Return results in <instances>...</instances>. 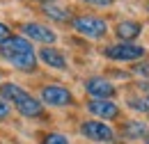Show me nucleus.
I'll use <instances>...</instances> for the list:
<instances>
[{
	"label": "nucleus",
	"instance_id": "dca6fc26",
	"mask_svg": "<svg viewBox=\"0 0 149 144\" xmlns=\"http://www.w3.org/2000/svg\"><path fill=\"white\" fill-rule=\"evenodd\" d=\"M131 108H133V110H140V112H149V105H147L145 98H133V101H131Z\"/></svg>",
	"mask_w": 149,
	"mask_h": 144
},
{
	"label": "nucleus",
	"instance_id": "f257e3e1",
	"mask_svg": "<svg viewBox=\"0 0 149 144\" xmlns=\"http://www.w3.org/2000/svg\"><path fill=\"white\" fill-rule=\"evenodd\" d=\"M0 57L7 60L14 69L25 73H32L37 69V55L32 44L25 39V37H7L0 41Z\"/></svg>",
	"mask_w": 149,
	"mask_h": 144
},
{
	"label": "nucleus",
	"instance_id": "20e7f679",
	"mask_svg": "<svg viewBox=\"0 0 149 144\" xmlns=\"http://www.w3.org/2000/svg\"><path fill=\"white\" fill-rule=\"evenodd\" d=\"M41 101L53 108H67L74 103V96L62 85H46V87H41Z\"/></svg>",
	"mask_w": 149,
	"mask_h": 144
},
{
	"label": "nucleus",
	"instance_id": "7ed1b4c3",
	"mask_svg": "<svg viewBox=\"0 0 149 144\" xmlns=\"http://www.w3.org/2000/svg\"><path fill=\"white\" fill-rule=\"evenodd\" d=\"M103 55L117 62H135V60L145 57V48L138 44H115V46L103 48Z\"/></svg>",
	"mask_w": 149,
	"mask_h": 144
},
{
	"label": "nucleus",
	"instance_id": "f3484780",
	"mask_svg": "<svg viewBox=\"0 0 149 144\" xmlns=\"http://www.w3.org/2000/svg\"><path fill=\"white\" fill-rule=\"evenodd\" d=\"M133 71L138 73V75H149V62H145V64H135Z\"/></svg>",
	"mask_w": 149,
	"mask_h": 144
},
{
	"label": "nucleus",
	"instance_id": "f8f14e48",
	"mask_svg": "<svg viewBox=\"0 0 149 144\" xmlns=\"http://www.w3.org/2000/svg\"><path fill=\"white\" fill-rule=\"evenodd\" d=\"M28 91L19 87V85H14V82H5V85H0V96L5 98V101H12V103H16L21 96H25Z\"/></svg>",
	"mask_w": 149,
	"mask_h": 144
},
{
	"label": "nucleus",
	"instance_id": "4be33fe9",
	"mask_svg": "<svg viewBox=\"0 0 149 144\" xmlns=\"http://www.w3.org/2000/svg\"><path fill=\"white\" fill-rule=\"evenodd\" d=\"M145 101H147V105H149V96H147V98H145Z\"/></svg>",
	"mask_w": 149,
	"mask_h": 144
},
{
	"label": "nucleus",
	"instance_id": "4468645a",
	"mask_svg": "<svg viewBox=\"0 0 149 144\" xmlns=\"http://www.w3.org/2000/svg\"><path fill=\"white\" fill-rule=\"evenodd\" d=\"M44 14L53 21H60V23H67L69 21V12L67 9H60L55 5H44Z\"/></svg>",
	"mask_w": 149,
	"mask_h": 144
},
{
	"label": "nucleus",
	"instance_id": "a211bd4d",
	"mask_svg": "<svg viewBox=\"0 0 149 144\" xmlns=\"http://www.w3.org/2000/svg\"><path fill=\"white\" fill-rule=\"evenodd\" d=\"M85 2H87V5H94V7H108L115 0H85Z\"/></svg>",
	"mask_w": 149,
	"mask_h": 144
},
{
	"label": "nucleus",
	"instance_id": "1a4fd4ad",
	"mask_svg": "<svg viewBox=\"0 0 149 144\" xmlns=\"http://www.w3.org/2000/svg\"><path fill=\"white\" fill-rule=\"evenodd\" d=\"M39 60L44 62V64H48L51 69H67V60H64V55L60 53L57 48H51V46H44L41 51H39Z\"/></svg>",
	"mask_w": 149,
	"mask_h": 144
},
{
	"label": "nucleus",
	"instance_id": "ddd939ff",
	"mask_svg": "<svg viewBox=\"0 0 149 144\" xmlns=\"http://www.w3.org/2000/svg\"><path fill=\"white\" fill-rule=\"evenodd\" d=\"M145 135H147V126L142 121H129L124 126V137H129V140H140Z\"/></svg>",
	"mask_w": 149,
	"mask_h": 144
},
{
	"label": "nucleus",
	"instance_id": "2eb2a0df",
	"mask_svg": "<svg viewBox=\"0 0 149 144\" xmlns=\"http://www.w3.org/2000/svg\"><path fill=\"white\" fill-rule=\"evenodd\" d=\"M41 144H69V140H67L62 133H48V135L41 140Z\"/></svg>",
	"mask_w": 149,
	"mask_h": 144
},
{
	"label": "nucleus",
	"instance_id": "6e6552de",
	"mask_svg": "<svg viewBox=\"0 0 149 144\" xmlns=\"http://www.w3.org/2000/svg\"><path fill=\"white\" fill-rule=\"evenodd\" d=\"M87 110L92 112L94 117H99V119H115L119 114V108L112 101H99V98H92L87 103Z\"/></svg>",
	"mask_w": 149,
	"mask_h": 144
},
{
	"label": "nucleus",
	"instance_id": "aec40b11",
	"mask_svg": "<svg viewBox=\"0 0 149 144\" xmlns=\"http://www.w3.org/2000/svg\"><path fill=\"white\" fill-rule=\"evenodd\" d=\"M7 37H9V28L0 23V41H2V39H7Z\"/></svg>",
	"mask_w": 149,
	"mask_h": 144
},
{
	"label": "nucleus",
	"instance_id": "423d86ee",
	"mask_svg": "<svg viewBox=\"0 0 149 144\" xmlns=\"http://www.w3.org/2000/svg\"><path fill=\"white\" fill-rule=\"evenodd\" d=\"M85 89H87V94L92 98H99V101H110L115 96V87L106 78H90L85 82Z\"/></svg>",
	"mask_w": 149,
	"mask_h": 144
},
{
	"label": "nucleus",
	"instance_id": "412c9836",
	"mask_svg": "<svg viewBox=\"0 0 149 144\" xmlns=\"http://www.w3.org/2000/svg\"><path fill=\"white\" fill-rule=\"evenodd\" d=\"M39 2H44V5H51V2H55V0H39Z\"/></svg>",
	"mask_w": 149,
	"mask_h": 144
},
{
	"label": "nucleus",
	"instance_id": "39448f33",
	"mask_svg": "<svg viewBox=\"0 0 149 144\" xmlns=\"http://www.w3.org/2000/svg\"><path fill=\"white\" fill-rule=\"evenodd\" d=\"M80 133L94 142H112V137H115L112 128L108 124H101V121H85L80 126Z\"/></svg>",
	"mask_w": 149,
	"mask_h": 144
},
{
	"label": "nucleus",
	"instance_id": "9b49d317",
	"mask_svg": "<svg viewBox=\"0 0 149 144\" xmlns=\"http://www.w3.org/2000/svg\"><path fill=\"white\" fill-rule=\"evenodd\" d=\"M115 35L122 39V44H131L135 37L142 35V25H140V23H135V21H124V23H119V25H117Z\"/></svg>",
	"mask_w": 149,
	"mask_h": 144
},
{
	"label": "nucleus",
	"instance_id": "5701e85b",
	"mask_svg": "<svg viewBox=\"0 0 149 144\" xmlns=\"http://www.w3.org/2000/svg\"><path fill=\"white\" fill-rule=\"evenodd\" d=\"M147 144H149V140H147Z\"/></svg>",
	"mask_w": 149,
	"mask_h": 144
},
{
	"label": "nucleus",
	"instance_id": "6ab92c4d",
	"mask_svg": "<svg viewBox=\"0 0 149 144\" xmlns=\"http://www.w3.org/2000/svg\"><path fill=\"white\" fill-rule=\"evenodd\" d=\"M5 117H9V105L0 98V119H5Z\"/></svg>",
	"mask_w": 149,
	"mask_h": 144
},
{
	"label": "nucleus",
	"instance_id": "0eeeda50",
	"mask_svg": "<svg viewBox=\"0 0 149 144\" xmlns=\"http://www.w3.org/2000/svg\"><path fill=\"white\" fill-rule=\"evenodd\" d=\"M23 35L28 37V39H32V41H41V44H55L57 35L51 30V28H46V25H41V23H25L23 28Z\"/></svg>",
	"mask_w": 149,
	"mask_h": 144
},
{
	"label": "nucleus",
	"instance_id": "9d476101",
	"mask_svg": "<svg viewBox=\"0 0 149 144\" xmlns=\"http://www.w3.org/2000/svg\"><path fill=\"white\" fill-rule=\"evenodd\" d=\"M14 105H16V110H19L23 117H39V114H41V110H44V105L39 103L35 96H30V94L21 96Z\"/></svg>",
	"mask_w": 149,
	"mask_h": 144
},
{
	"label": "nucleus",
	"instance_id": "f03ea898",
	"mask_svg": "<svg viewBox=\"0 0 149 144\" xmlns=\"http://www.w3.org/2000/svg\"><path fill=\"white\" fill-rule=\"evenodd\" d=\"M74 30L80 32L83 37H90V39H101V37L108 32V25L103 18L96 16H78L74 18Z\"/></svg>",
	"mask_w": 149,
	"mask_h": 144
}]
</instances>
